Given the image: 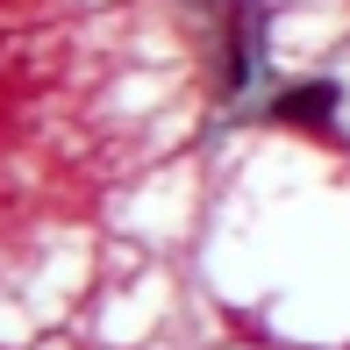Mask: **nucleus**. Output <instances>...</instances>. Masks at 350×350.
Listing matches in <instances>:
<instances>
[{
	"instance_id": "f257e3e1",
	"label": "nucleus",
	"mask_w": 350,
	"mask_h": 350,
	"mask_svg": "<svg viewBox=\"0 0 350 350\" xmlns=\"http://www.w3.org/2000/svg\"><path fill=\"white\" fill-rule=\"evenodd\" d=\"M329 115H336V86H293L272 107V122H286V129H322Z\"/></svg>"
}]
</instances>
